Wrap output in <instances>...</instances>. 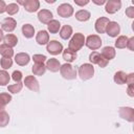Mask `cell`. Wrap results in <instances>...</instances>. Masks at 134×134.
I'll return each mask as SVG.
<instances>
[{
  "mask_svg": "<svg viewBox=\"0 0 134 134\" xmlns=\"http://www.w3.org/2000/svg\"><path fill=\"white\" fill-rule=\"evenodd\" d=\"M29 61H30V57L26 52H20V53H17L15 55V62L20 66L27 65L29 63Z\"/></svg>",
  "mask_w": 134,
  "mask_h": 134,
  "instance_id": "17",
  "label": "cell"
},
{
  "mask_svg": "<svg viewBox=\"0 0 134 134\" xmlns=\"http://www.w3.org/2000/svg\"><path fill=\"white\" fill-rule=\"evenodd\" d=\"M128 95L133 97L134 96V85H128V89H127Z\"/></svg>",
  "mask_w": 134,
  "mask_h": 134,
  "instance_id": "41",
  "label": "cell"
},
{
  "mask_svg": "<svg viewBox=\"0 0 134 134\" xmlns=\"http://www.w3.org/2000/svg\"><path fill=\"white\" fill-rule=\"evenodd\" d=\"M79 76L81 77V80L83 81H86V80H89L93 76L94 74V67L92 64H89V63H85V64H82L80 67H79Z\"/></svg>",
  "mask_w": 134,
  "mask_h": 134,
  "instance_id": "2",
  "label": "cell"
},
{
  "mask_svg": "<svg viewBox=\"0 0 134 134\" xmlns=\"http://www.w3.org/2000/svg\"><path fill=\"white\" fill-rule=\"evenodd\" d=\"M24 9L28 13H35L40 8V2L38 0H26L23 3Z\"/></svg>",
  "mask_w": 134,
  "mask_h": 134,
  "instance_id": "15",
  "label": "cell"
},
{
  "mask_svg": "<svg viewBox=\"0 0 134 134\" xmlns=\"http://www.w3.org/2000/svg\"><path fill=\"white\" fill-rule=\"evenodd\" d=\"M10 100H12V95H10V94L5 93V92L0 93V111H1L2 109H4V107H5L7 104L10 103Z\"/></svg>",
  "mask_w": 134,
  "mask_h": 134,
  "instance_id": "29",
  "label": "cell"
},
{
  "mask_svg": "<svg viewBox=\"0 0 134 134\" xmlns=\"http://www.w3.org/2000/svg\"><path fill=\"white\" fill-rule=\"evenodd\" d=\"M10 81V76L6 70H0V86H6Z\"/></svg>",
  "mask_w": 134,
  "mask_h": 134,
  "instance_id": "31",
  "label": "cell"
},
{
  "mask_svg": "<svg viewBox=\"0 0 134 134\" xmlns=\"http://www.w3.org/2000/svg\"><path fill=\"white\" fill-rule=\"evenodd\" d=\"M76 58H77V54H76V52L72 51L71 49H69V48H66L65 50H63V59H64L66 62H68V63H71V62L75 61V59H76Z\"/></svg>",
  "mask_w": 134,
  "mask_h": 134,
  "instance_id": "21",
  "label": "cell"
},
{
  "mask_svg": "<svg viewBox=\"0 0 134 134\" xmlns=\"http://www.w3.org/2000/svg\"><path fill=\"white\" fill-rule=\"evenodd\" d=\"M90 17H91L90 13L88 10H86V9H80V10H77L75 13V19L79 20V21H81V22L88 21L90 19Z\"/></svg>",
  "mask_w": 134,
  "mask_h": 134,
  "instance_id": "23",
  "label": "cell"
},
{
  "mask_svg": "<svg viewBox=\"0 0 134 134\" xmlns=\"http://www.w3.org/2000/svg\"><path fill=\"white\" fill-rule=\"evenodd\" d=\"M127 47H128L131 51H133V50H134V37L129 38L128 43H127Z\"/></svg>",
  "mask_w": 134,
  "mask_h": 134,
  "instance_id": "39",
  "label": "cell"
},
{
  "mask_svg": "<svg viewBox=\"0 0 134 134\" xmlns=\"http://www.w3.org/2000/svg\"><path fill=\"white\" fill-rule=\"evenodd\" d=\"M127 85H134V73L127 74Z\"/></svg>",
  "mask_w": 134,
  "mask_h": 134,
  "instance_id": "40",
  "label": "cell"
},
{
  "mask_svg": "<svg viewBox=\"0 0 134 134\" xmlns=\"http://www.w3.org/2000/svg\"><path fill=\"white\" fill-rule=\"evenodd\" d=\"M23 84L25 85V87H27L29 90H31L34 92H39V90H40L39 82H38V80L34 75H27V76H25Z\"/></svg>",
  "mask_w": 134,
  "mask_h": 134,
  "instance_id": "8",
  "label": "cell"
},
{
  "mask_svg": "<svg viewBox=\"0 0 134 134\" xmlns=\"http://www.w3.org/2000/svg\"><path fill=\"white\" fill-rule=\"evenodd\" d=\"M22 34L25 38L30 39L35 35V27L31 24H24L22 26Z\"/></svg>",
  "mask_w": 134,
  "mask_h": 134,
  "instance_id": "25",
  "label": "cell"
},
{
  "mask_svg": "<svg viewBox=\"0 0 134 134\" xmlns=\"http://www.w3.org/2000/svg\"><path fill=\"white\" fill-rule=\"evenodd\" d=\"M106 32L108 36L112 37V38H115L119 35L120 32V27H119V24L115 21H110L107 25V28H106Z\"/></svg>",
  "mask_w": 134,
  "mask_h": 134,
  "instance_id": "10",
  "label": "cell"
},
{
  "mask_svg": "<svg viewBox=\"0 0 134 134\" xmlns=\"http://www.w3.org/2000/svg\"><path fill=\"white\" fill-rule=\"evenodd\" d=\"M3 42H4L5 45H7V46H9V47L13 48V47H15V46L17 45V43H18V38H17L15 35H13V34H7L6 36H4Z\"/></svg>",
  "mask_w": 134,
  "mask_h": 134,
  "instance_id": "20",
  "label": "cell"
},
{
  "mask_svg": "<svg viewBox=\"0 0 134 134\" xmlns=\"http://www.w3.org/2000/svg\"><path fill=\"white\" fill-rule=\"evenodd\" d=\"M109 22H110V20H109V18H107V17H100V18H98V19L95 21V24H94L95 30H96L98 34H104V32H106V28H107V25H108Z\"/></svg>",
  "mask_w": 134,
  "mask_h": 134,
  "instance_id": "13",
  "label": "cell"
},
{
  "mask_svg": "<svg viewBox=\"0 0 134 134\" xmlns=\"http://www.w3.org/2000/svg\"><path fill=\"white\" fill-rule=\"evenodd\" d=\"M60 72H61V75L66 80H74L76 77V74H77L76 70L69 63H65V64L61 65Z\"/></svg>",
  "mask_w": 134,
  "mask_h": 134,
  "instance_id": "3",
  "label": "cell"
},
{
  "mask_svg": "<svg viewBox=\"0 0 134 134\" xmlns=\"http://www.w3.org/2000/svg\"><path fill=\"white\" fill-rule=\"evenodd\" d=\"M36 41L40 45H45L49 42V34L46 30H40L36 36Z\"/></svg>",
  "mask_w": 134,
  "mask_h": 134,
  "instance_id": "19",
  "label": "cell"
},
{
  "mask_svg": "<svg viewBox=\"0 0 134 134\" xmlns=\"http://www.w3.org/2000/svg\"><path fill=\"white\" fill-rule=\"evenodd\" d=\"M31 70L35 75H43L46 71V66L44 65V63H35Z\"/></svg>",
  "mask_w": 134,
  "mask_h": 134,
  "instance_id": "27",
  "label": "cell"
},
{
  "mask_svg": "<svg viewBox=\"0 0 134 134\" xmlns=\"http://www.w3.org/2000/svg\"><path fill=\"white\" fill-rule=\"evenodd\" d=\"M85 44L91 50H96L102 46V39L97 35H90L85 39Z\"/></svg>",
  "mask_w": 134,
  "mask_h": 134,
  "instance_id": "4",
  "label": "cell"
},
{
  "mask_svg": "<svg viewBox=\"0 0 134 134\" xmlns=\"http://www.w3.org/2000/svg\"><path fill=\"white\" fill-rule=\"evenodd\" d=\"M47 28H48V31H49L50 34H57V32H59V30L61 29V23H60L58 20L52 19V20L47 24Z\"/></svg>",
  "mask_w": 134,
  "mask_h": 134,
  "instance_id": "26",
  "label": "cell"
},
{
  "mask_svg": "<svg viewBox=\"0 0 134 134\" xmlns=\"http://www.w3.org/2000/svg\"><path fill=\"white\" fill-rule=\"evenodd\" d=\"M121 7V1L120 0H109L106 2L105 10L108 14H115L118 12Z\"/></svg>",
  "mask_w": 134,
  "mask_h": 134,
  "instance_id": "9",
  "label": "cell"
},
{
  "mask_svg": "<svg viewBox=\"0 0 134 134\" xmlns=\"http://www.w3.org/2000/svg\"><path fill=\"white\" fill-rule=\"evenodd\" d=\"M74 3L76 5H80V6H84V5H87L89 3L88 0H85V1H79V0H74Z\"/></svg>",
  "mask_w": 134,
  "mask_h": 134,
  "instance_id": "43",
  "label": "cell"
},
{
  "mask_svg": "<svg viewBox=\"0 0 134 134\" xmlns=\"http://www.w3.org/2000/svg\"><path fill=\"white\" fill-rule=\"evenodd\" d=\"M58 15L63 18H69L73 15V7L69 3H62L57 8Z\"/></svg>",
  "mask_w": 134,
  "mask_h": 134,
  "instance_id": "7",
  "label": "cell"
},
{
  "mask_svg": "<svg viewBox=\"0 0 134 134\" xmlns=\"http://www.w3.org/2000/svg\"><path fill=\"white\" fill-rule=\"evenodd\" d=\"M115 54H116V51H115V48L112 47V46H106L102 49L100 51V55L106 59L107 61H110L112 59L115 58Z\"/></svg>",
  "mask_w": 134,
  "mask_h": 134,
  "instance_id": "16",
  "label": "cell"
},
{
  "mask_svg": "<svg viewBox=\"0 0 134 134\" xmlns=\"http://www.w3.org/2000/svg\"><path fill=\"white\" fill-rule=\"evenodd\" d=\"M22 77H23V74H22V72L19 71V70H15V71L13 72V74H12V79H13L16 83H20L21 80H22Z\"/></svg>",
  "mask_w": 134,
  "mask_h": 134,
  "instance_id": "36",
  "label": "cell"
},
{
  "mask_svg": "<svg viewBox=\"0 0 134 134\" xmlns=\"http://www.w3.org/2000/svg\"><path fill=\"white\" fill-rule=\"evenodd\" d=\"M19 12V5L17 3H9L8 5H6V13L9 16L16 15Z\"/></svg>",
  "mask_w": 134,
  "mask_h": 134,
  "instance_id": "33",
  "label": "cell"
},
{
  "mask_svg": "<svg viewBox=\"0 0 134 134\" xmlns=\"http://www.w3.org/2000/svg\"><path fill=\"white\" fill-rule=\"evenodd\" d=\"M46 57L44 55V54H34L32 55V61L35 62V63H44L45 61H46Z\"/></svg>",
  "mask_w": 134,
  "mask_h": 134,
  "instance_id": "37",
  "label": "cell"
},
{
  "mask_svg": "<svg viewBox=\"0 0 134 134\" xmlns=\"http://www.w3.org/2000/svg\"><path fill=\"white\" fill-rule=\"evenodd\" d=\"M0 65H1V67L3 68V70L9 69V68L13 66V60L9 59V58H2V59L0 60Z\"/></svg>",
  "mask_w": 134,
  "mask_h": 134,
  "instance_id": "35",
  "label": "cell"
},
{
  "mask_svg": "<svg viewBox=\"0 0 134 134\" xmlns=\"http://www.w3.org/2000/svg\"><path fill=\"white\" fill-rule=\"evenodd\" d=\"M52 17H53L52 13L48 9H41L38 13V19L43 24H48L52 20Z\"/></svg>",
  "mask_w": 134,
  "mask_h": 134,
  "instance_id": "14",
  "label": "cell"
},
{
  "mask_svg": "<svg viewBox=\"0 0 134 134\" xmlns=\"http://www.w3.org/2000/svg\"><path fill=\"white\" fill-rule=\"evenodd\" d=\"M106 0H100V1H96V0H93V3L97 4V5H102V4H106Z\"/></svg>",
  "mask_w": 134,
  "mask_h": 134,
  "instance_id": "44",
  "label": "cell"
},
{
  "mask_svg": "<svg viewBox=\"0 0 134 134\" xmlns=\"http://www.w3.org/2000/svg\"><path fill=\"white\" fill-rule=\"evenodd\" d=\"M126 15L129 17V18H134V7L133 6H129L127 9H126Z\"/></svg>",
  "mask_w": 134,
  "mask_h": 134,
  "instance_id": "38",
  "label": "cell"
},
{
  "mask_svg": "<svg viewBox=\"0 0 134 134\" xmlns=\"http://www.w3.org/2000/svg\"><path fill=\"white\" fill-rule=\"evenodd\" d=\"M6 12V3L3 0H0V14H3Z\"/></svg>",
  "mask_w": 134,
  "mask_h": 134,
  "instance_id": "42",
  "label": "cell"
},
{
  "mask_svg": "<svg viewBox=\"0 0 134 134\" xmlns=\"http://www.w3.org/2000/svg\"><path fill=\"white\" fill-rule=\"evenodd\" d=\"M46 69H48L49 71L51 72H57L60 70V67H61V63L59 62V60L54 59V58H51V59H48L46 61Z\"/></svg>",
  "mask_w": 134,
  "mask_h": 134,
  "instance_id": "18",
  "label": "cell"
},
{
  "mask_svg": "<svg viewBox=\"0 0 134 134\" xmlns=\"http://www.w3.org/2000/svg\"><path fill=\"white\" fill-rule=\"evenodd\" d=\"M9 122V115L6 111L4 110H1L0 111V127L3 128V127H6Z\"/></svg>",
  "mask_w": 134,
  "mask_h": 134,
  "instance_id": "32",
  "label": "cell"
},
{
  "mask_svg": "<svg viewBox=\"0 0 134 134\" xmlns=\"http://www.w3.org/2000/svg\"><path fill=\"white\" fill-rule=\"evenodd\" d=\"M0 54L2 55V58H9L12 59V57L14 55V50L12 47L5 45L4 43L0 45Z\"/></svg>",
  "mask_w": 134,
  "mask_h": 134,
  "instance_id": "22",
  "label": "cell"
},
{
  "mask_svg": "<svg viewBox=\"0 0 134 134\" xmlns=\"http://www.w3.org/2000/svg\"><path fill=\"white\" fill-rule=\"evenodd\" d=\"M113 80H114V82L116 84L124 85V84L127 83V73L124 72V71H121V70L120 71H117V72H115V74L113 76Z\"/></svg>",
  "mask_w": 134,
  "mask_h": 134,
  "instance_id": "24",
  "label": "cell"
},
{
  "mask_svg": "<svg viewBox=\"0 0 134 134\" xmlns=\"http://www.w3.org/2000/svg\"><path fill=\"white\" fill-rule=\"evenodd\" d=\"M72 36V27L70 25H64L60 29V37L64 40L69 39Z\"/></svg>",
  "mask_w": 134,
  "mask_h": 134,
  "instance_id": "28",
  "label": "cell"
},
{
  "mask_svg": "<svg viewBox=\"0 0 134 134\" xmlns=\"http://www.w3.org/2000/svg\"><path fill=\"white\" fill-rule=\"evenodd\" d=\"M89 61H90V63H91L92 65H93V64H96V65H98L100 68H105V67L107 66L108 62H109V61H107L106 59H104V58L100 55V53L97 52V51H92V52L89 54Z\"/></svg>",
  "mask_w": 134,
  "mask_h": 134,
  "instance_id": "5",
  "label": "cell"
},
{
  "mask_svg": "<svg viewBox=\"0 0 134 134\" xmlns=\"http://www.w3.org/2000/svg\"><path fill=\"white\" fill-rule=\"evenodd\" d=\"M16 25H17V22L14 18L6 17L1 23V29L4 31H7V32H12L16 28Z\"/></svg>",
  "mask_w": 134,
  "mask_h": 134,
  "instance_id": "12",
  "label": "cell"
},
{
  "mask_svg": "<svg viewBox=\"0 0 134 134\" xmlns=\"http://www.w3.org/2000/svg\"><path fill=\"white\" fill-rule=\"evenodd\" d=\"M119 116L122 119L132 122L134 120V109L131 107H121L119 108Z\"/></svg>",
  "mask_w": 134,
  "mask_h": 134,
  "instance_id": "11",
  "label": "cell"
},
{
  "mask_svg": "<svg viewBox=\"0 0 134 134\" xmlns=\"http://www.w3.org/2000/svg\"><path fill=\"white\" fill-rule=\"evenodd\" d=\"M46 50L52 54V55H57V54H60L61 52H63V45L57 41V40H51L47 43V46H46Z\"/></svg>",
  "mask_w": 134,
  "mask_h": 134,
  "instance_id": "6",
  "label": "cell"
},
{
  "mask_svg": "<svg viewBox=\"0 0 134 134\" xmlns=\"http://www.w3.org/2000/svg\"><path fill=\"white\" fill-rule=\"evenodd\" d=\"M3 38H4V35H3V30L0 28V42L3 40Z\"/></svg>",
  "mask_w": 134,
  "mask_h": 134,
  "instance_id": "45",
  "label": "cell"
},
{
  "mask_svg": "<svg viewBox=\"0 0 134 134\" xmlns=\"http://www.w3.org/2000/svg\"><path fill=\"white\" fill-rule=\"evenodd\" d=\"M22 88H23V84H22L21 82L7 86V90H8L10 93H18V92H20V91L22 90Z\"/></svg>",
  "mask_w": 134,
  "mask_h": 134,
  "instance_id": "34",
  "label": "cell"
},
{
  "mask_svg": "<svg viewBox=\"0 0 134 134\" xmlns=\"http://www.w3.org/2000/svg\"><path fill=\"white\" fill-rule=\"evenodd\" d=\"M128 40H129L128 37H126V36H119V37L116 39V41H115V47H116V48H119V49L126 48V47H127Z\"/></svg>",
  "mask_w": 134,
  "mask_h": 134,
  "instance_id": "30",
  "label": "cell"
},
{
  "mask_svg": "<svg viewBox=\"0 0 134 134\" xmlns=\"http://www.w3.org/2000/svg\"><path fill=\"white\" fill-rule=\"evenodd\" d=\"M85 44V37L83 34L81 32H76L72 36V38L70 39L69 43H68V48L71 49L72 51L76 52L77 50H80Z\"/></svg>",
  "mask_w": 134,
  "mask_h": 134,
  "instance_id": "1",
  "label": "cell"
}]
</instances>
